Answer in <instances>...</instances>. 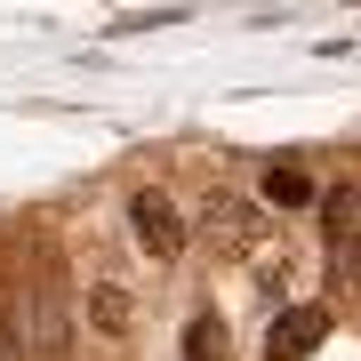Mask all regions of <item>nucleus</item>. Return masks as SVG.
<instances>
[{"label": "nucleus", "mask_w": 361, "mask_h": 361, "mask_svg": "<svg viewBox=\"0 0 361 361\" xmlns=\"http://www.w3.org/2000/svg\"><path fill=\"white\" fill-rule=\"evenodd\" d=\"M322 337H329V313H322V305H289L281 322L265 329V353H273V361H305Z\"/></svg>", "instance_id": "nucleus-1"}, {"label": "nucleus", "mask_w": 361, "mask_h": 361, "mask_svg": "<svg viewBox=\"0 0 361 361\" xmlns=\"http://www.w3.org/2000/svg\"><path fill=\"white\" fill-rule=\"evenodd\" d=\"M129 225H137V241L153 249V257H177V249H185V225H177V209H169L161 193H137L129 201Z\"/></svg>", "instance_id": "nucleus-2"}, {"label": "nucleus", "mask_w": 361, "mask_h": 361, "mask_svg": "<svg viewBox=\"0 0 361 361\" xmlns=\"http://www.w3.org/2000/svg\"><path fill=\"white\" fill-rule=\"evenodd\" d=\"M329 257H337L345 281H361V201H353V193L329 201Z\"/></svg>", "instance_id": "nucleus-3"}, {"label": "nucleus", "mask_w": 361, "mask_h": 361, "mask_svg": "<svg viewBox=\"0 0 361 361\" xmlns=\"http://www.w3.org/2000/svg\"><path fill=\"white\" fill-rule=\"evenodd\" d=\"M185 361H225V329H217V313H193V322H185Z\"/></svg>", "instance_id": "nucleus-4"}, {"label": "nucleus", "mask_w": 361, "mask_h": 361, "mask_svg": "<svg viewBox=\"0 0 361 361\" xmlns=\"http://www.w3.org/2000/svg\"><path fill=\"white\" fill-rule=\"evenodd\" d=\"M265 201L273 209H305L313 201V177H305V169H273V177H265Z\"/></svg>", "instance_id": "nucleus-5"}, {"label": "nucleus", "mask_w": 361, "mask_h": 361, "mask_svg": "<svg viewBox=\"0 0 361 361\" xmlns=\"http://www.w3.org/2000/svg\"><path fill=\"white\" fill-rule=\"evenodd\" d=\"M0 361H25V329H16V313H0Z\"/></svg>", "instance_id": "nucleus-6"}, {"label": "nucleus", "mask_w": 361, "mask_h": 361, "mask_svg": "<svg viewBox=\"0 0 361 361\" xmlns=\"http://www.w3.org/2000/svg\"><path fill=\"white\" fill-rule=\"evenodd\" d=\"M97 322H104V329H121V322H129V305H121L113 289H97Z\"/></svg>", "instance_id": "nucleus-7"}]
</instances>
